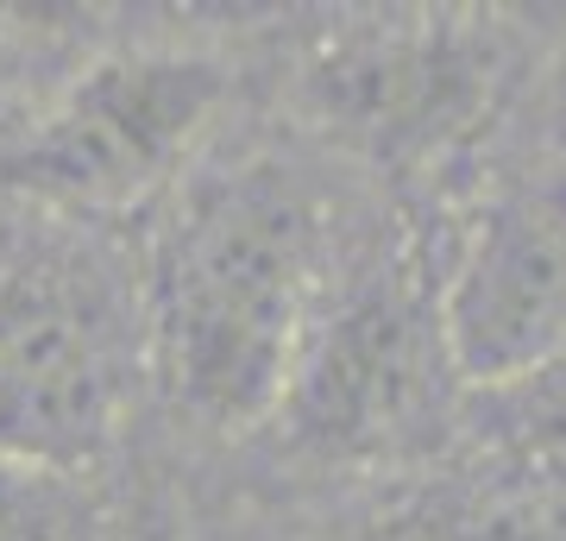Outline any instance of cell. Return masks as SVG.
<instances>
[{"label": "cell", "mask_w": 566, "mask_h": 541, "mask_svg": "<svg viewBox=\"0 0 566 541\" xmlns=\"http://www.w3.org/2000/svg\"><path fill=\"white\" fill-rule=\"evenodd\" d=\"M227 63L182 44L95 58L0 139V189L44 215L139 208L202 152L227 107Z\"/></svg>", "instance_id": "2"}, {"label": "cell", "mask_w": 566, "mask_h": 541, "mask_svg": "<svg viewBox=\"0 0 566 541\" xmlns=\"http://www.w3.org/2000/svg\"><path fill=\"white\" fill-rule=\"evenodd\" d=\"M0 541H70V498L57 472L0 460Z\"/></svg>", "instance_id": "8"}, {"label": "cell", "mask_w": 566, "mask_h": 541, "mask_svg": "<svg viewBox=\"0 0 566 541\" xmlns=\"http://www.w3.org/2000/svg\"><path fill=\"white\" fill-rule=\"evenodd\" d=\"M327 264V201L296 164L240 158L182 183L145 283V334L170 397L208 428L277 416Z\"/></svg>", "instance_id": "1"}, {"label": "cell", "mask_w": 566, "mask_h": 541, "mask_svg": "<svg viewBox=\"0 0 566 541\" xmlns=\"http://www.w3.org/2000/svg\"><path fill=\"white\" fill-rule=\"evenodd\" d=\"M479 428L485 447L510 466V479L566 485V360L479 391Z\"/></svg>", "instance_id": "7"}, {"label": "cell", "mask_w": 566, "mask_h": 541, "mask_svg": "<svg viewBox=\"0 0 566 541\" xmlns=\"http://www.w3.org/2000/svg\"><path fill=\"white\" fill-rule=\"evenodd\" d=\"M497 89V44L491 32L428 20L390 25L371 39L340 44L315 63L322 114L378 158H447L491 107Z\"/></svg>", "instance_id": "6"}, {"label": "cell", "mask_w": 566, "mask_h": 541, "mask_svg": "<svg viewBox=\"0 0 566 541\" xmlns=\"http://www.w3.org/2000/svg\"><path fill=\"white\" fill-rule=\"evenodd\" d=\"M126 409V334L107 283L63 252H0V460L76 479Z\"/></svg>", "instance_id": "4"}, {"label": "cell", "mask_w": 566, "mask_h": 541, "mask_svg": "<svg viewBox=\"0 0 566 541\" xmlns=\"http://www.w3.org/2000/svg\"><path fill=\"white\" fill-rule=\"evenodd\" d=\"M547 121H554V152H566V58L554 63V89H547Z\"/></svg>", "instance_id": "9"}, {"label": "cell", "mask_w": 566, "mask_h": 541, "mask_svg": "<svg viewBox=\"0 0 566 541\" xmlns=\"http://www.w3.org/2000/svg\"><path fill=\"white\" fill-rule=\"evenodd\" d=\"M453 384L441 296H422L403 264H378L353 290L322 296L277 422L322 460H378L422 441L428 422L447 416Z\"/></svg>", "instance_id": "3"}, {"label": "cell", "mask_w": 566, "mask_h": 541, "mask_svg": "<svg viewBox=\"0 0 566 541\" xmlns=\"http://www.w3.org/2000/svg\"><path fill=\"white\" fill-rule=\"evenodd\" d=\"M434 296L453 372L472 391L566 360V152L479 196Z\"/></svg>", "instance_id": "5"}]
</instances>
